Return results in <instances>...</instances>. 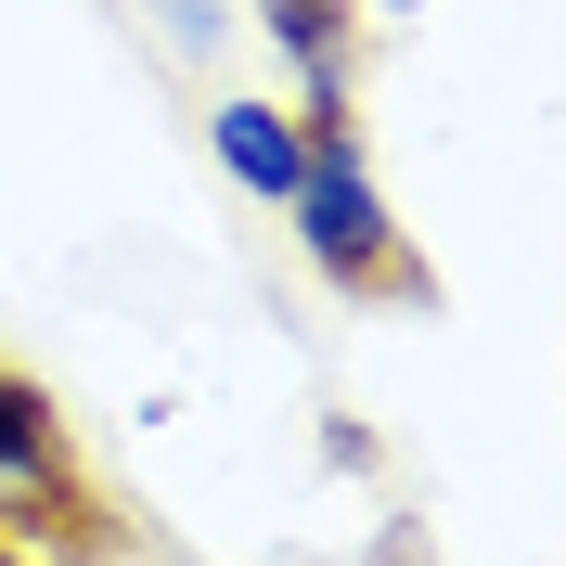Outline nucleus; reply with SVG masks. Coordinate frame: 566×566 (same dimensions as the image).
Segmentation results:
<instances>
[{"label":"nucleus","instance_id":"obj_3","mask_svg":"<svg viewBox=\"0 0 566 566\" xmlns=\"http://www.w3.org/2000/svg\"><path fill=\"white\" fill-rule=\"evenodd\" d=\"M258 39L296 65V116L348 129V52H360V0H258Z\"/></svg>","mask_w":566,"mask_h":566},{"label":"nucleus","instance_id":"obj_4","mask_svg":"<svg viewBox=\"0 0 566 566\" xmlns=\"http://www.w3.org/2000/svg\"><path fill=\"white\" fill-rule=\"evenodd\" d=\"M207 155H219V180H245L258 207H283L296 168H310V116L258 104V91H219V104H207Z\"/></svg>","mask_w":566,"mask_h":566},{"label":"nucleus","instance_id":"obj_2","mask_svg":"<svg viewBox=\"0 0 566 566\" xmlns=\"http://www.w3.org/2000/svg\"><path fill=\"white\" fill-rule=\"evenodd\" d=\"M0 541H104V515H91V476H77L65 424H52V399L27 387V374H0Z\"/></svg>","mask_w":566,"mask_h":566},{"label":"nucleus","instance_id":"obj_5","mask_svg":"<svg viewBox=\"0 0 566 566\" xmlns=\"http://www.w3.org/2000/svg\"><path fill=\"white\" fill-rule=\"evenodd\" d=\"M155 13H168V52H193V65L232 39V13H219V0H155Z\"/></svg>","mask_w":566,"mask_h":566},{"label":"nucleus","instance_id":"obj_7","mask_svg":"<svg viewBox=\"0 0 566 566\" xmlns=\"http://www.w3.org/2000/svg\"><path fill=\"white\" fill-rule=\"evenodd\" d=\"M0 566H39V554H27V541H0Z\"/></svg>","mask_w":566,"mask_h":566},{"label":"nucleus","instance_id":"obj_1","mask_svg":"<svg viewBox=\"0 0 566 566\" xmlns=\"http://www.w3.org/2000/svg\"><path fill=\"white\" fill-rule=\"evenodd\" d=\"M283 219H296L310 271H322V283H348V296H399V283H412L399 219H387V193H374V168H360V142H348V129H310V168H296Z\"/></svg>","mask_w":566,"mask_h":566},{"label":"nucleus","instance_id":"obj_6","mask_svg":"<svg viewBox=\"0 0 566 566\" xmlns=\"http://www.w3.org/2000/svg\"><path fill=\"white\" fill-rule=\"evenodd\" d=\"M322 463L335 476H374V424H322Z\"/></svg>","mask_w":566,"mask_h":566},{"label":"nucleus","instance_id":"obj_8","mask_svg":"<svg viewBox=\"0 0 566 566\" xmlns=\"http://www.w3.org/2000/svg\"><path fill=\"white\" fill-rule=\"evenodd\" d=\"M374 13H424V0H374Z\"/></svg>","mask_w":566,"mask_h":566}]
</instances>
